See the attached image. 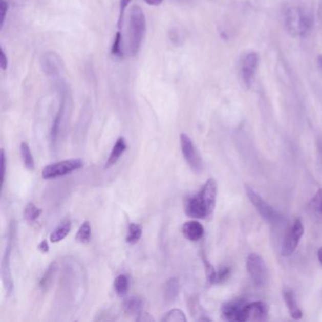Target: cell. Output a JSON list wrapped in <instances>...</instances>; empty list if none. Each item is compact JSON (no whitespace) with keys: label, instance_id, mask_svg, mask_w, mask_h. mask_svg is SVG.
<instances>
[{"label":"cell","instance_id":"cell-1","mask_svg":"<svg viewBox=\"0 0 322 322\" xmlns=\"http://www.w3.org/2000/svg\"><path fill=\"white\" fill-rule=\"evenodd\" d=\"M218 196L217 181L210 178L199 193L188 197L184 203V212L192 219H204L213 214Z\"/></svg>","mask_w":322,"mask_h":322},{"label":"cell","instance_id":"cell-2","mask_svg":"<svg viewBox=\"0 0 322 322\" xmlns=\"http://www.w3.org/2000/svg\"><path fill=\"white\" fill-rule=\"evenodd\" d=\"M146 31L145 13L142 8L134 5L131 10L128 29V50L131 56L139 53Z\"/></svg>","mask_w":322,"mask_h":322},{"label":"cell","instance_id":"cell-3","mask_svg":"<svg viewBox=\"0 0 322 322\" xmlns=\"http://www.w3.org/2000/svg\"><path fill=\"white\" fill-rule=\"evenodd\" d=\"M286 26L293 35L304 36L310 32L313 18L310 13L299 7H292L286 12Z\"/></svg>","mask_w":322,"mask_h":322},{"label":"cell","instance_id":"cell-4","mask_svg":"<svg viewBox=\"0 0 322 322\" xmlns=\"http://www.w3.org/2000/svg\"><path fill=\"white\" fill-rule=\"evenodd\" d=\"M16 222L12 221L9 228V237L6 249L3 255L2 263H1V276L2 282L5 287L8 296H11L13 291V280H12V270H11V253L14 243V239L16 237Z\"/></svg>","mask_w":322,"mask_h":322},{"label":"cell","instance_id":"cell-5","mask_svg":"<svg viewBox=\"0 0 322 322\" xmlns=\"http://www.w3.org/2000/svg\"><path fill=\"white\" fill-rule=\"evenodd\" d=\"M83 166V162L80 159H68L54 164H49L44 167L42 177L46 180L56 179L59 177L70 174L74 171L80 169Z\"/></svg>","mask_w":322,"mask_h":322},{"label":"cell","instance_id":"cell-6","mask_svg":"<svg viewBox=\"0 0 322 322\" xmlns=\"http://www.w3.org/2000/svg\"><path fill=\"white\" fill-rule=\"evenodd\" d=\"M180 141H181V147H182L183 157L190 166V168L194 171L195 173H201V171L203 170V166H204L203 161H202L200 152L195 146L193 141L187 134H185L180 135Z\"/></svg>","mask_w":322,"mask_h":322},{"label":"cell","instance_id":"cell-7","mask_svg":"<svg viewBox=\"0 0 322 322\" xmlns=\"http://www.w3.org/2000/svg\"><path fill=\"white\" fill-rule=\"evenodd\" d=\"M247 270L256 286H265L268 282V267L261 256L250 253L247 258Z\"/></svg>","mask_w":322,"mask_h":322},{"label":"cell","instance_id":"cell-8","mask_svg":"<svg viewBox=\"0 0 322 322\" xmlns=\"http://www.w3.org/2000/svg\"><path fill=\"white\" fill-rule=\"evenodd\" d=\"M245 192L250 202L254 205L257 211L264 219L270 223L279 222L281 220L280 213L276 210H274L273 207L269 205L262 197L257 194L253 189L250 188L248 185H245Z\"/></svg>","mask_w":322,"mask_h":322},{"label":"cell","instance_id":"cell-9","mask_svg":"<svg viewBox=\"0 0 322 322\" xmlns=\"http://www.w3.org/2000/svg\"><path fill=\"white\" fill-rule=\"evenodd\" d=\"M304 233V227L303 221L299 219L295 220L290 231L286 234V238L282 246V255L284 257L291 256L298 247L300 238Z\"/></svg>","mask_w":322,"mask_h":322},{"label":"cell","instance_id":"cell-10","mask_svg":"<svg viewBox=\"0 0 322 322\" xmlns=\"http://www.w3.org/2000/svg\"><path fill=\"white\" fill-rule=\"evenodd\" d=\"M248 303L243 298H237L222 305L221 314L228 321H247L246 308Z\"/></svg>","mask_w":322,"mask_h":322},{"label":"cell","instance_id":"cell-11","mask_svg":"<svg viewBox=\"0 0 322 322\" xmlns=\"http://www.w3.org/2000/svg\"><path fill=\"white\" fill-rule=\"evenodd\" d=\"M70 97H69V93L67 91V87H63V89H61V98L59 110L55 116L54 121L51 127V132H50V141H51V146H55L57 144V140L59 138V135L61 133V124L63 121V117L65 114L67 109V106L70 105Z\"/></svg>","mask_w":322,"mask_h":322},{"label":"cell","instance_id":"cell-12","mask_svg":"<svg viewBox=\"0 0 322 322\" xmlns=\"http://www.w3.org/2000/svg\"><path fill=\"white\" fill-rule=\"evenodd\" d=\"M259 66V55L255 52H249L245 55L241 60L240 74L244 83L250 86L255 79L256 73Z\"/></svg>","mask_w":322,"mask_h":322},{"label":"cell","instance_id":"cell-13","mask_svg":"<svg viewBox=\"0 0 322 322\" xmlns=\"http://www.w3.org/2000/svg\"><path fill=\"white\" fill-rule=\"evenodd\" d=\"M44 73L49 77H57L63 70V62L61 57L55 52H47L40 60Z\"/></svg>","mask_w":322,"mask_h":322},{"label":"cell","instance_id":"cell-14","mask_svg":"<svg viewBox=\"0 0 322 322\" xmlns=\"http://www.w3.org/2000/svg\"><path fill=\"white\" fill-rule=\"evenodd\" d=\"M268 307L263 302L248 303L246 308L247 321H265L268 319Z\"/></svg>","mask_w":322,"mask_h":322},{"label":"cell","instance_id":"cell-15","mask_svg":"<svg viewBox=\"0 0 322 322\" xmlns=\"http://www.w3.org/2000/svg\"><path fill=\"white\" fill-rule=\"evenodd\" d=\"M283 297H284V300L286 303L287 309L289 311V314L292 316V318L295 320L302 319V317L304 316V313L298 306L293 290H291L290 288H285L283 291Z\"/></svg>","mask_w":322,"mask_h":322},{"label":"cell","instance_id":"cell-16","mask_svg":"<svg viewBox=\"0 0 322 322\" xmlns=\"http://www.w3.org/2000/svg\"><path fill=\"white\" fill-rule=\"evenodd\" d=\"M183 233L186 239L196 242L204 235V228L199 221L190 220L183 224Z\"/></svg>","mask_w":322,"mask_h":322},{"label":"cell","instance_id":"cell-17","mask_svg":"<svg viewBox=\"0 0 322 322\" xmlns=\"http://www.w3.org/2000/svg\"><path fill=\"white\" fill-rule=\"evenodd\" d=\"M127 149V144H126V140L124 137H119L118 139L116 140V144L115 146H113V149L110 153L109 158L106 162L105 164V168H110L112 167L113 165L117 163V161L120 159L123 153L126 152Z\"/></svg>","mask_w":322,"mask_h":322},{"label":"cell","instance_id":"cell-18","mask_svg":"<svg viewBox=\"0 0 322 322\" xmlns=\"http://www.w3.org/2000/svg\"><path fill=\"white\" fill-rule=\"evenodd\" d=\"M180 293V282L178 278H170L168 280L164 288V302L166 304H173L176 302L177 298L179 297Z\"/></svg>","mask_w":322,"mask_h":322},{"label":"cell","instance_id":"cell-19","mask_svg":"<svg viewBox=\"0 0 322 322\" xmlns=\"http://www.w3.org/2000/svg\"><path fill=\"white\" fill-rule=\"evenodd\" d=\"M58 271V264L56 262H52L45 271L42 278L40 280V287L43 291L47 292L52 286L55 276Z\"/></svg>","mask_w":322,"mask_h":322},{"label":"cell","instance_id":"cell-20","mask_svg":"<svg viewBox=\"0 0 322 322\" xmlns=\"http://www.w3.org/2000/svg\"><path fill=\"white\" fill-rule=\"evenodd\" d=\"M71 230V222L69 219H65L54 231L50 233L49 239L52 243H58L68 235Z\"/></svg>","mask_w":322,"mask_h":322},{"label":"cell","instance_id":"cell-21","mask_svg":"<svg viewBox=\"0 0 322 322\" xmlns=\"http://www.w3.org/2000/svg\"><path fill=\"white\" fill-rule=\"evenodd\" d=\"M20 153H21V157H22V160H23L25 167L28 170H34V166H35L34 165V160H33V156H32L31 148H30V146L27 143H25V142L21 143V145H20Z\"/></svg>","mask_w":322,"mask_h":322},{"label":"cell","instance_id":"cell-22","mask_svg":"<svg viewBox=\"0 0 322 322\" xmlns=\"http://www.w3.org/2000/svg\"><path fill=\"white\" fill-rule=\"evenodd\" d=\"M75 239L77 242L81 244L88 243L91 240V226L88 221H84L80 225Z\"/></svg>","mask_w":322,"mask_h":322},{"label":"cell","instance_id":"cell-23","mask_svg":"<svg viewBox=\"0 0 322 322\" xmlns=\"http://www.w3.org/2000/svg\"><path fill=\"white\" fill-rule=\"evenodd\" d=\"M143 307V300L137 297H130L124 302V309L128 314H139Z\"/></svg>","mask_w":322,"mask_h":322},{"label":"cell","instance_id":"cell-24","mask_svg":"<svg viewBox=\"0 0 322 322\" xmlns=\"http://www.w3.org/2000/svg\"><path fill=\"white\" fill-rule=\"evenodd\" d=\"M41 213H42V209L38 208V207H37L34 203H32V202L28 203L27 206L25 207V219H26L28 222H30V223L36 221L37 219L40 218Z\"/></svg>","mask_w":322,"mask_h":322},{"label":"cell","instance_id":"cell-25","mask_svg":"<svg viewBox=\"0 0 322 322\" xmlns=\"http://www.w3.org/2000/svg\"><path fill=\"white\" fill-rule=\"evenodd\" d=\"M114 287H115V290L118 296H121V297L125 296L128 289V277L125 274L118 275L115 280Z\"/></svg>","mask_w":322,"mask_h":322},{"label":"cell","instance_id":"cell-26","mask_svg":"<svg viewBox=\"0 0 322 322\" xmlns=\"http://www.w3.org/2000/svg\"><path fill=\"white\" fill-rule=\"evenodd\" d=\"M142 237V227L139 224L132 223L128 226V234L126 237V242L131 245L137 243Z\"/></svg>","mask_w":322,"mask_h":322},{"label":"cell","instance_id":"cell-27","mask_svg":"<svg viewBox=\"0 0 322 322\" xmlns=\"http://www.w3.org/2000/svg\"><path fill=\"white\" fill-rule=\"evenodd\" d=\"M202 256V261H203V265H204V268H205V275H206L207 283L209 285H213L217 283V272L216 269L213 268V266L211 265V263L208 261V259L206 258V256L204 253L201 254Z\"/></svg>","mask_w":322,"mask_h":322},{"label":"cell","instance_id":"cell-28","mask_svg":"<svg viewBox=\"0 0 322 322\" xmlns=\"http://www.w3.org/2000/svg\"><path fill=\"white\" fill-rule=\"evenodd\" d=\"M186 316L180 309H172L162 318L163 322H186Z\"/></svg>","mask_w":322,"mask_h":322},{"label":"cell","instance_id":"cell-29","mask_svg":"<svg viewBox=\"0 0 322 322\" xmlns=\"http://www.w3.org/2000/svg\"><path fill=\"white\" fill-rule=\"evenodd\" d=\"M111 53L116 56L118 58L123 57V51H122V33L121 31H117L116 32V37H115V41L112 46L111 49Z\"/></svg>","mask_w":322,"mask_h":322},{"label":"cell","instance_id":"cell-30","mask_svg":"<svg viewBox=\"0 0 322 322\" xmlns=\"http://www.w3.org/2000/svg\"><path fill=\"white\" fill-rule=\"evenodd\" d=\"M131 1L132 0H120V2H119V15H118V20H117V28H118L119 31H122L126 8L130 4Z\"/></svg>","mask_w":322,"mask_h":322},{"label":"cell","instance_id":"cell-31","mask_svg":"<svg viewBox=\"0 0 322 322\" xmlns=\"http://www.w3.org/2000/svg\"><path fill=\"white\" fill-rule=\"evenodd\" d=\"M231 273V268L227 266H223L219 268L217 272V283L216 284H222L230 278Z\"/></svg>","mask_w":322,"mask_h":322},{"label":"cell","instance_id":"cell-32","mask_svg":"<svg viewBox=\"0 0 322 322\" xmlns=\"http://www.w3.org/2000/svg\"><path fill=\"white\" fill-rule=\"evenodd\" d=\"M311 204L313 209H315L317 213L322 214V189H318L316 192L315 197L313 198V200L311 201Z\"/></svg>","mask_w":322,"mask_h":322},{"label":"cell","instance_id":"cell-33","mask_svg":"<svg viewBox=\"0 0 322 322\" xmlns=\"http://www.w3.org/2000/svg\"><path fill=\"white\" fill-rule=\"evenodd\" d=\"M5 176H6V156H5L4 149L2 148L1 149V186L2 187L4 185Z\"/></svg>","mask_w":322,"mask_h":322},{"label":"cell","instance_id":"cell-34","mask_svg":"<svg viewBox=\"0 0 322 322\" xmlns=\"http://www.w3.org/2000/svg\"><path fill=\"white\" fill-rule=\"evenodd\" d=\"M155 320L152 315H149L148 313L146 312H140L138 316L136 317V321L139 322H153Z\"/></svg>","mask_w":322,"mask_h":322},{"label":"cell","instance_id":"cell-35","mask_svg":"<svg viewBox=\"0 0 322 322\" xmlns=\"http://www.w3.org/2000/svg\"><path fill=\"white\" fill-rule=\"evenodd\" d=\"M7 12H8V3H7L5 0H1V21H0L1 29L3 28V25H4V22H5Z\"/></svg>","mask_w":322,"mask_h":322},{"label":"cell","instance_id":"cell-36","mask_svg":"<svg viewBox=\"0 0 322 322\" xmlns=\"http://www.w3.org/2000/svg\"><path fill=\"white\" fill-rule=\"evenodd\" d=\"M0 66L2 70H6L7 67H8V59H7L6 54H5V51L4 49H1V54H0Z\"/></svg>","mask_w":322,"mask_h":322},{"label":"cell","instance_id":"cell-37","mask_svg":"<svg viewBox=\"0 0 322 322\" xmlns=\"http://www.w3.org/2000/svg\"><path fill=\"white\" fill-rule=\"evenodd\" d=\"M38 249L42 252V253H48L49 251V242L46 240V239H44L42 240L40 244L38 245Z\"/></svg>","mask_w":322,"mask_h":322},{"label":"cell","instance_id":"cell-38","mask_svg":"<svg viewBox=\"0 0 322 322\" xmlns=\"http://www.w3.org/2000/svg\"><path fill=\"white\" fill-rule=\"evenodd\" d=\"M164 0H145L146 4L151 5V6H159L163 3Z\"/></svg>","mask_w":322,"mask_h":322},{"label":"cell","instance_id":"cell-39","mask_svg":"<svg viewBox=\"0 0 322 322\" xmlns=\"http://www.w3.org/2000/svg\"><path fill=\"white\" fill-rule=\"evenodd\" d=\"M317 257H318V261L320 263V265L322 266V248L318 249V252H317Z\"/></svg>","mask_w":322,"mask_h":322},{"label":"cell","instance_id":"cell-40","mask_svg":"<svg viewBox=\"0 0 322 322\" xmlns=\"http://www.w3.org/2000/svg\"><path fill=\"white\" fill-rule=\"evenodd\" d=\"M318 63H319L320 68L322 69V55H319V56H318Z\"/></svg>","mask_w":322,"mask_h":322},{"label":"cell","instance_id":"cell-41","mask_svg":"<svg viewBox=\"0 0 322 322\" xmlns=\"http://www.w3.org/2000/svg\"><path fill=\"white\" fill-rule=\"evenodd\" d=\"M318 149H319V152H320V154H321L322 156V143L320 142V145L318 146Z\"/></svg>","mask_w":322,"mask_h":322}]
</instances>
